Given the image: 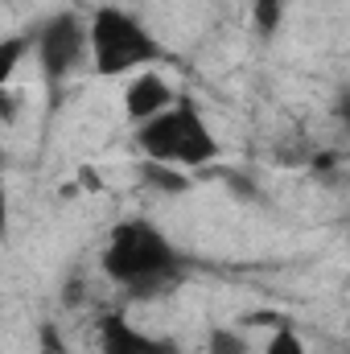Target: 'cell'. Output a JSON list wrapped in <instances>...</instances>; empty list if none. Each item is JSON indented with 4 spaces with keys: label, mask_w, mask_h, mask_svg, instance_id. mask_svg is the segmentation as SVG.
Wrapping results in <instances>:
<instances>
[{
    "label": "cell",
    "mask_w": 350,
    "mask_h": 354,
    "mask_svg": "<svg viewBox=\"0 0 350 354\" xmlns=\"http://www.w3.org/2000/svg\"><path fill=\"white\" fill-rule=\"evenodd\" d=\"M103 276L132 297H157L181 280V252L169 243V235L149 218H124L107 231L103 243Z\"/></svg>",
    "instance_id": "1"
},
{
    "label": "cell",
    "mask_w": 350,
    "mask_h": 354,
    "mask_svg": "<svg viewBox=\"0 0 350 354\" xmlns=\"http://www.w3.org/2000/svg\"><path fill=\"white\" fill-rule=\"evenodd\" d=\"M136 145L149 161L174 169H206L219 161V136L210 132L194 95H177L161 115L136 124Z\"/></svg>",
    "instance_id": "2"
},
{
    "label": "cell",
    "mask_w": 350,
    "mask_h": 354,
    "mask_svg": "<svg viewBox=\"0 0 350 354\" xmlns=\"http://www.w3.org/2000/svg\"><path fill=\"white\" fill-rule=\"evenodd\" d=\"M161 41L157 33L132 17L128 8H116V4H103L95 8L87 21V58L91 71L99 79H124V75H140L149 66L161 62Z\"/></svg>",
    "instance_id": "3"
},
{
    "label": "cell",
    "mask_w": 350,
    "mask_h": 354,
    "mask_svg": "<svg viewBox=\"0 0 350 354\" xmlns=\"http://www.w3.org/2000/svg\"><path fill=\"white\" fill-rule=\"evenodd\" d=\"M33 54H37V66L50 83L71 79L87 62V21L79 12L46 17L33 33Z\"/></svg>",
    "instance_id": "4"
},
{
    "label": "cell",
    "mask_w": 350,
    "mask_h": 354,
    "mask_svg": "<svg viewBox=\"0 0 350 354\" xmlns=\"http://www.w3.org/2000/svg\"><path fill=\"white\" fill-rule=\"evenodd\" d=\"M99 354H181V351L169 338H157V334L140 330L124 313H107L99 322Z\"/></svg>",
    "instance_id": "5"
},
{
    "label": "cell",
    "mask_w": 350,
    "mask_h": 354,
    "mask_svg": "<svg viewBox=\"0 0 350 354\" xmlns=\"http://www.w3.org/2000/svg\"><path fill=\"white\" fill-rule=\"evenodd\" d=\"M174 99H177L174 87H169L157 71H140V75L128 83V91H124V111H128L132 124H145V120L161 115Z\"/></svg>",
    "instance_id": "6"
},
{
    "label": "cell",
    "mask_w": 350,
    "mask_h": 354,
    "mask_svg": "<svg viewBox=\"0 0 350 354\" xmlns=\"http://www.w3.org/2000/svg\"><path fill=\"white\" fill-rule=\"evenodd\" d=\"M29 54H33V33H8V37H0V87L12 83L17 66Z\"/></svg>",
    "instance_id": "7"
},
{
    "label": "cell",
    "mask_w": 350,
    "mask_h": 354,
    "mask_svg": "<svg viewBox=\"0 0 350 354\" xmlns=\"http://www.w3.org/2000/svg\"><path fill=\"white\" fill-rule=\"evenodd\" d=\"M140 181H145L149 189H165V194L190 189V177H181L174 165H161V161H145V165H140Z\"/></svg>",
    "instance_id": "8"
},
{
    "label": "cell",
    "mask_w": 350,
    "mask_h": 354,
    "mask_svg": "<svg viewBox=\"0 0 350 354\" xmlns=\"http://www.w3.org/2000/svg\"><path fill=\"white\" fill-rule=\"evenodd\" d=\"M284 8H288V0H252V25L260 37H272L284 25Z\"/></svg>",
    "instance_id": "9"
},
{
    "label": "cell",
    "mask_w": 350,
    "mask_h": 354,
    "mask_svg": "<svg viewBox=\"0 0 350 354\" xmlns=\"http://www.w3.org/2000/svg\"><path fill=\"white\" fill-rule=\"evenodd\" d=\"M206 354H252V342H248V334H239L231 326H219L206 338Z\"/></svg>",
    "instance_id": "10"
},
{
    "label": "cell",
    "mask_w": 350,
    "mask_h": 354,
    "mask_svg": "<svg viewBox=\"0 0 350 354\" xmlns=\"http://www.w3.org/2000/svg\"><path fill=\"white\" fill-rule=\"evenodd\" d=\"M264 354H305V342L293 326H276L272 338L264 342Z\"/></svg>",
    "instance_id": "11"
},
{
    "label": "cell",
    "mask_w": 350,
    "mask_h": 354,
    "mask_svg": "<svg viewBox=\"0 0 350 354\" xmlns=\"http://www.w3.org/2000/svg\"><path fill=\"white\" fill-rule=\"evenodd\" d=\"M42 354H66V346H62V338H58V330H54V326H46V330H42Z\"/></svg>",
    "instance_id": "12"
},
{
    "label": "cell",
    "mask_w": 350,
    "mask_h": 354,
    "mask_svg": "<svg viewBox=\"0 0 350 354\" xmlns=\"http://www.w3.org/2000/svg\"><path fill=\"white\" fill-rule=\"evenodd\" d=\"M8 235V185H4V165H0V239Z\"/></svg>",
    "instance_id": "13"
}]
</instances>
